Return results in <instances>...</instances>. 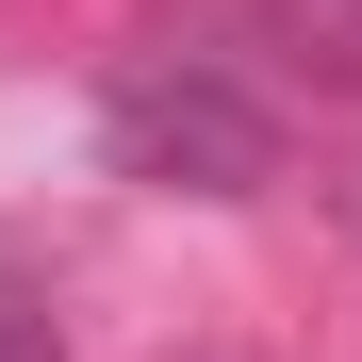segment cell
<instances>
[{
  "instance_id": "6da1fadb",
  "label": "cell",
  "mask_w": 362,
  "mask_h": 362,
  "mask_svg": "<svg viewBox=\"0 0 362 362\" xmlns=\"http://www.w3.org/2000/svg\"><path fill=\"white\" fill-rule=\"evenodd\" d=\"M115 132H132L148 165H198V181H264V115L230 83H132L115 99Z\"/></svg>"
},
{
  "instance_id": "7a4b0ae2",
  "label": "cell",
  "mask_w": 362,
  "mask_h": 362,
  "mask_svg": "<svg viewBox=\"0 0 362 362\" xmlns=\"http://www.w3.org/2000/svg\"><path fill=\"white\" fill-rule=\"evenodd\" d=\"M0 362H66V346H49V313H33L17 280H0Z\"/></svg>"
},
{
  "instance_id": "3957f363",
  "label": "cell",
  "mask_w": 362,
  "mask_h": 362,
  "mask_svg": "<svg viewBox=\"0 0 362 362\" xmlns=\"http://www.w3.org/2000/svg\"><path fill=\"white\" fill-rule=\"evenodd\" d=\"M329 17H346V33H362V0H329Z\"/></svg>"
}]
</instances>
